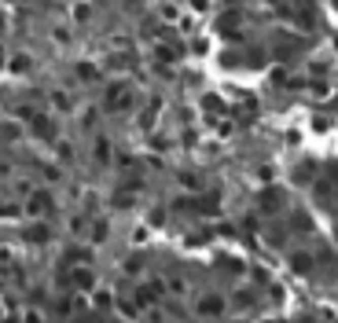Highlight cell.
Wrapping results in <instances>:
<instances>
[{
    "label": "cell",
    "mask_w": 338,
    "mask_h": 323,
    "mask_svg": "<svg viewBox=\"0 0 338 323\" xmlns=\"http://www.w3.org/2000/svg\"><path fill=\"white\" fill-rule=\"evenodd\" d=\"M221 309H224L221 298H202V301H198V312H202V316H221Z\"/></svg>",
    "instance_id": "obj_1"
}]
</instances>
